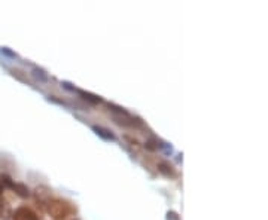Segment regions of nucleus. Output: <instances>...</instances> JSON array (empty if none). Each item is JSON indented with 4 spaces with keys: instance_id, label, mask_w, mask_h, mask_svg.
<instances>
[{
    "instance_id": "nucleus-1",
    "label": "nucleus",
    "mask_w": 268,
    "mask_h": 220,
    "mask_svg": "<svg viewBox=\"0 0 268 220\" xmlns=\"http://www.w3.org/2000/svg\"><path fill=\"white\" fill-rule=\"evenodd\" d=\"M46 210L54 220H67L72 213V207L63 199H49Z\"/></svg>"
},
{
    "instance_id": "nucleus-2",
    "label": "nucleus",
    "mask_w": 268,
    "mask_h": 220,
    "mask_svg": "<svg viewBox=\"0 0 268 220\" xmlns=\"http://www.w3.org/2000/svg\"><path fill=\"white\" fill-rule=\"evenodd\" d=\"M12 220H39V216L29 207H20L14 211Z\"/></svg>"
},
{
    "instance_id": "nucleus-3",
    "label": "nucleus",
    "mask_w": 268,
    "mask_h": 220,
    "mask_svg": "<svg viewBox=\"0 0 268 220\" xmlns=\"http://www.w3.org/2000/svg\"><path fill=\"white\" fill-rule=\"evenodd\" d=\"M158 171L161 173V174H164L166 177H174L176 176V171H174V168H173V165L167 162V161H161L160 164H158Z\"/></svg>"
},
{
    "instance_id": "nucleus-4",
    "label": "nucleus",
    "mask_w": 268,
    "mask_h": 220,
    "mask_svg": "<svg viewBox=\"0 0 268 220\" xmlns=\"http://www.w3.org/2000/svg\"><path fill=\"white\" fill-rule=\"evenodd\" d=\"M49 198H51V190L48 188H37L36 189V201L37 202H46L48 204V201H49Z\"/></svg>"
},
{
    "instance_id": "nucleus-5",
    "label": "nucleus",
    "mask_w": 268,
    "mask_h": 220,
    "mask_svg": "<svg viewBox=\"0 0 268 220\" xmlns=\"http://www.w3.org/2000/svg\"><path fill=\"white\" fill-rule=\"evenodd\" d=\"M9 188L12 189V190H15V193L20 195L21 198H27V196L30 195L29 188H27L26 185H23V183H14V182H12V185H11Z\"/></svg>"
},
{
    "instance_id": "nucleus-6",
    "label": "nucleus",
    "mask_w": 268,
    "mask_h": 220,
    "mask_svg": "<svg viewBox=\"0 0 268 220\" xmlns=\"http://www.w3.org/2000/svg\"><path fill=\"white\" fill-rule=\"evenodd\" d=\"M78 94L81 95L85 101L91 103V104H99V103H101V98L99 95L91 94V93H87V91H82V90H78Z\"/></svg>"
},
{
    "instance_id": "nucleus-7",
    "label": "nucleus",
    "mask_w": 268,
    "mask_h": 220,
    "mask_svg": "<svg viewBox=\"0 0 268 220\" xmlns=\"http://www.w3.org/2000/svg\"><path fill=\"white\" fill-rule=\"evenodd\" d=\"M93 129L96 131V134L97 135H100L101 138H104V140H115V135L109 131V129H106V128H103V126H93Z\"/></svg>"
},
{
    "instance_id": "nucleus-8",
    "label": "nucleus",
    "mask_w": 268,
    "mask_h": 220,
    "mask_svg": "<svg viewBox=\"0 0 268 220\" xmlns=\"http://www.w3.org/2000/svg\"><path fill=\"white\" fill-rule=\"evenodd\" d=\"M145 148H146L148 151H157V149H158V141H157L155 138H149V140L145 143Z\"/></svg>"
},
{
    "instance_id": "nucleus-9",
    "label": "nucleus",
    "mask_w": 268,
    "mask_h": 220,
    "mask_svg": "<svg viewBox=\"0 0 268 220\" xmlns=\"http://www.w3.org/2000/svg\"><path fill=\"white\" fill-rule=\"evenodd\" d=\"M167 220H180V217H179V214H177V213H174V211H168Z\"/></svg>"
},
{
    "instance_id": "nucleus-10",
    "label": "nucleus",
    "mask_w": 268,
    "mask_h": 220,
    "mask_svg": "<svg viewBox=\"0 0 268 220\" xmlns=\"http://www.w3.org/2000/svg\"><path fill=\"white\" fill-rule=\"evenodd\" d=\"M2 192H3V186H2V183H0V196H2Z\"/></svg>"
},
{
    "instance_id": "nucleus-11",
    "label": "nucleus",
    "mask_w": 268,
    "mask_h": 220,
    "mask_svg": "<svg viewBox=\"0 0 268 220\" xmlns=\"http://www.w3.org/2000/svg\"><path fill=\"white\" fill-rule=\"evenodd\" d=\"M75 220H78V219H75Z\"/></svg>"
}]
</instances>
